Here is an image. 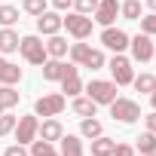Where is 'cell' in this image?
<instances>
[{
	"label": "cell",
	"instance_id": "34",
	"mask_svg": "<svg viewBox=\"0 0 156 156\" xmlns=\"http://www.w3.org/2000/svg\"><path fill=\"white\" fill-rule=\"evenodd\" d=\"M113 156H135V147L132 144H116L113 147Z\"/></svg>",
	"mask_w": 156,
	"mask_h": 156
},
{
	"label": "cell",
	"instance_id": "2",
	"mask_svg": "<svg viewBox=\"0 0 156 156\" xmlns=\"http://www.w3.org/2000/svg\"><path fill=\"white\" fill-rule=\"evenodd\" d=\"M19 52H22V58L28 61V64H43L49 55H46V43L37 37V34H28V37H22L19 40Z\"/></svg>",
	"mask_w": 156,
	"mask_h": 156
},
{
	"label": "cell",
	"instance_id": "23",
	"mask_svg": "<svg viewBox=\"0 0 156 156\" xmlns=\"http://www.w3.org/2000/svg\"><path fill=\"white\" fill-rule=\"evenodd\" d=\"M28 153H31V156H58V150H55L49 141H43V138H34Z\"/></svg>",
	"mask_w": 156,
	"mask_h": 156
},
{
	"label": "cell",
	"instance_id": "17",
	"mask_svg": "<svg viewBox=\"0 0 156 156\" xmlns=\"http://www.w3.org/2000/svg\"><path fill=\"white\" fill-rule=\"evenodd\" d=\"M22 80V67L6 61V58H0V86H16Z\"/></svg>",
	"mask_w": 156,
	"mask_h": 156
},
{
	"label": "cell",
	"instance_id": "36",
	"mask_svg": "<svg viewBox=\"0 0 156 156\" xmlns=\"http://www.w3.org/2000/svg\"><path fill=\"white\" fill-rule=\"evenodd\" d=\"M52 6L55 9H67V6H73V0H52Z\"/></svg>",
	"mask_w": 156,
	"mask_h": 156
},
{
	"label": "cell",
	"instance_id": "15",
	"mask_svg": "<svg viewBox=\"0 0 156 156\" xmlns=\"http://www.w3.org/2000/svg\"><path fill=\"white\" fill-rule=\"evenodd\" d=\"M40 70H43V80H46V83H58L61 76H64V70H67V64H64L61 58H46V61L40 64Z\"/></svg>",
	"mask_w": 156,
	"mask_h": 156
},
{
	"label": "cell",
	"instance_id": "14",
	"mask_svg": "<svg viewBox=\"0 0 156 156\" xmlns=\"http://www.w3.org/2000/svg\"><path fill=\"white\" fill-rule=\"evenodd\" d=\"M61 135H64V129H61V122H58L55 116H46V119L40 122V129H37V138H43V141H49V144H55Z\"/></svg>",
	"mask_w": 156,
	"mask_h": 156
},
{
	"label": "cell",
	"instance_id": "28",
	"mask_svg": "<svg viewBox=\"0 0 156 156\" xmlns=\"http://www.w3.org/2000/svg\"><path fill=\"white\" fill-rule=\"evenodd\" d=\"M16 22H19V9L9 6V3H3V6H0V25H3V28H12Z\"/></svg>",
	"mask_w": 156,
	"mask_h": 156
},
{
	"label": "cell",
	"instance_id": "18",
	"mask_svg": "<svg viewBox=\"0 0 156 156\" xmlns=\"http://www.w3.org/2000/svg\"><path fill=\"white\" fill-rule=\"evenodd\" d=\"M70 107H73V113H76V116H83V119H86V116H95V113H98V104H95V101H92L89 95H86V98H80V95H76Z\"/></svg>",
	"mask_w": 156,
	"mask_h": 156
},
{
	"label": "cell",
	"instance_id": "32",
	"mask_svg": "<svg viewBox=\"0 0 156 156\" xmlns=\"http://www.w3.org/2000/svg\"><path fill=\"white\" fill-rule=\"evenodd\" d=\"M98 6V0H73V9L76 12H83V16H92Z\"/></svg>",
	"mask_w": 156,
	"mask_h": 156
},
{
	"label": "cell",
	"instance_id": "1",
	"mask_svg": "<svg viewBox=\"0 0 156 156\" xmlns=\"http://www.w3.org/2000/svg\"><path fill=\"white\" fill-rule=\"evenodd\" d=\"M70 58H73L76 67H89V70H101V67H104V52H101V49H92V46L83 43V40L70 46Z\"/></svg>",
	"mask_w": 156,
	"mask_h": 156
},
{
	"label": "cell",
	"instance_id": "4",
	"mask_svg": "<svg viewBox=\"0 0 156 156\" xmlns=\"http://www.w3.org/2000/svg\"><path fill=\"white\" fill-rule=\"evenodd\" d=\"M61 28H67L73 40H86L92 34V19L83 12H70V16H61Z\"/></svg>",
	"mask_w": 156,
	"mask_h": 156
},
{
	"label": "cell",
	"instance_id": "8",
	"mask_svg": "<svg viewBox=\"0 0 156 156\" xmlns=\"http://www.w3.org/2000/svg\"><path fill=\"white\" fill-rule=\"evenodd\" d=\"M129 49H132V58L144 64V61L153 58V49L156 46H153V37L150 34H135V37H129Z\"/></svg>",
	"mask_w": 156,
	"mask_h": 156
},
{
	"label": "cell",
	"instance_id": "38",
	"mask_svg": "<svg viewBox=\"0 0 156 156\" xmlns=\"http://www.w3.org/2000/svg\"><path fill=\"white\" fill-rule=\"evenodd\" d=\"M147 6H150V9H153V12H156V0H147Z\"/></svg>",
	"mask_w": 156,
	"mask_h": 156
},
{
	"label": "cell",
	"instance_id": "21",
	"mask_svg": "<svg viewBox=\"0 0 156 156\" xmlns=\"http://www.w3.org/2000/svg\"><path fill=\"white\" fill-rule=\"evenodd\" d=\"M113 147H116V141L107 138V135L92 138V156H113Z\"/></svg>",
	"mask_w": 156,
	"mask_h": 156
},
{
	"label": "cell",
	"instance_id": "10",
	"mask_svg": "<svg viewBox=\"0 0 156 156\" xmlns=\"http://www.w3.org/2000/svg\"><path fill=\"white\" fill-rule=\"evenodd\" d=\"M92 16H95L92 22H98L101 28H110L116 22V16H119V0H98V6H95Z\"/></svg>",
	"mask_w": 156,
	"mask_h": 156
},
{
	"label": "cell",
	"instance_id": "31",
	"mask_svg": "<svg viewBox=\"0 0 156 156\" xmlns=\"http://www.w3.org/2000/svg\"><path fill=\"white\" fill-rule=\"evenodd\" d=\"M138 22H141V34H150V37H156V12H150V16L138 19Z\"/></svg>",
	"mask_w": 156,
	"mask_h": 156
},
{
	"label": "cell",
	"instance_id": "20",
	"mask_svg": "<svg viewBox=\"0 0 156 156\" xmlns=\"http://www.w3.org/2000/svg\"><path fill=\"white\" fill-rule=\"evenodd\" d=\"M46 55H49V58H64V55H67V40L58 37V34H52V37L46 40Z\"/></svg>",
	"mask_w": 156,
	"mask_h": 156
},
{
	"label": "cell",
	"instance_id": "13",
	"mask_svg": "<svg viewBox=\"0 0 156 156\" xmlns=\"http://www.w3.org/2000/svg\"><path fill=\"white\" fill-rule=\"evenodd\" d=\"M37 31L46 34V37L58 34V31H61V16H58V12H49V9L40 12V16H37Z\"/></svg>",
	"mask_w": 156,
	"mask_h": 156
},
{
	"label": "cell",
	"instance_id": "37",
	"mask_svg": "<svg viewBox=\"0 0 156 156\" xmlns=\"http://www.w3.org/2000/svg\"><path fill=\"white\" fill-rule=\"evenodd\" d=\"M150 104H153V110H156V86H153V92H150Z\"/></svg>",
	"mask_w": 156,
	"mask_h": 156
},
{
	"label": "cell",
	"instance_id": "12",
	"mask_svg": "<svg viewBox=\"0 0 156 156\" xmlns=\"http://www.w3.org/2000/svg\"><path fill=\"white\" fill-rule=\"evenodd\" d=\"M61 92H64V98L70 95V98H76L83 92V83H80V73H76V64H67V70H64V76H61Z\"/></svg>",
	"mask_w": 156,
	"mask_h": 156
},
{
	"label": "cell",
	"instance_id": "19",
	"mask_svg": "<svg viewBox=\"0 0 156 156\" xmlns=\"http://www.w3.org/2000/svg\"><path fill=\"white\" fill-rule=\"evenodd\" d=\"M19 34L12 31V28H3V31H0V52H3V55H9V52H19Z\"/></svg>",
	"mask_w": 156,
	"mask_h": 156
},
{
	"label": "cell",
	"instance_id": "22",
	"mask_svg": "<svg viewBox=\"0 0 156 156\" xmlns=\"http://www.w3.org/2000/svg\"><path fill=\"white\" fill-rule=\"evenodd\" d=\"M80 135L92 141V138H98V135H104V129H101V122H98L95 116H86V119L80 122Z\"/></svg>",
	"mask_w": 156,
	"mask_h": 156
},
{
	"label": "cell",
	"instance_id": "11",
	"mask_svg": "<svg viewBox=\"0 0 156 156\" xmlns=\"http://www.w3.org/2000/svg\"><path fill=\"white\" fill-rule=\"evenodd\" d=\"M37 129H40V119H37V113H31V116H22L12 132H16V141L19 144H31L37 138Z\"/></svg>",
	"mask_w": 156,
	"mask_h": 156
},
{
	"label": "cell",
	"instance_id": "26",
	"mask_svg": "<svg viewBox=\"0 0 156 156\" xmlns=\"http://www.w3.org/2000/svg\"><path fill=\"white\" fill-rule=\"evenodd\" d=\"M19 104V92L12 89V86H0V107L3 110H12Z\"/></svg>",
	"mask_w": 156,
	"mask_h": 156
},
{
	"label": "cell",
	"instance_id": "30",
	"mask_svg": "<svg viewBox=\"0 0 156 156\" xmlns=\"http://www.w3.org/2000/svg\"><path fill=\"white\" fill-rule=\"evenodd\" d=\"M22 9L28 16H40V12H46V0H22Z\"/></svg>",
	"mask_w": 156,
	"mask_h": 156
},
{
	"label": "cell",
	"instance_id": "27",
	"mask_svg": "<svg viewBox=\"0 0 156 156\" xmlns=\"http://www.w3.org/2000/svg\"><path fill=\"white\" fill-rule=\"evenodd\" d=\"M132 86L138 89V92H153V86H156V76L153 73H141V76H135V80H132Z\"/></svg>",
	"mask_w": 156,
	"mask_h": 156
},
{
	"label": "cell",
	"instance_id": "33",
	"mask_svg": "<svg viewBox=\"0 0 156 156\" xmlns=\"http://www.w3.org/2000/svg\"><path fill=\"white\" fill-rule=\"evenodd\" d=\"M3 156H31V153L25 150V144H12V147L3 150Z\"/></svg>",
	"mask_w": 156,
	"mask_h": 156
},
{
	"label": "cell",
	"instance_id": "25",
	"mask_svg": "<svg viewBox=\"0 0 156 156\" xmlns=\"http://www.w3.org/2000/svg\"><path fill=\"white\" fill-rule=\"evenodd\" d=\"M135 153H141V156H147V153H156V135H153V132H144V135L138 138V147H135Z\"/></svg>",
	"mask_w": 156,
	"mask_h": 156
},
{
	"label": "cell",
	"instance_id": "35",
	"mask_svg": "<svg viewBox=\"0 0 156 156\" xmlns=\"http://www.w3.org/2000/svg\"><path fill=\"white\" fill-rule=\"evenodd\" d=\"M144 122H147V132H153V135H156V110H153V113H147V116H144Z\"/></svg>",
	"mask_w": 156,
	"mask_h": 156
},
{
	"label": "cell",
	"instance_id": "16",
	"mask_svg": "<svg viewBox=\"0 0 156 156\" xmlns=\"http://www.w3.org/2000/svg\"><path fill=\"white\" fill-rule=\"evenodd\" d=\"M58 156H83V138L61 135L58 138Z\"/></svg>",
	"mask_w": 156,
	"mask_h": 156
},
{
	"label": "cell",
	"instance_id": "9",
	"mask_svg": "<svg viewBox=\"0 0 156 156\" xmlns=\"http://www.w3.org/2000/svg\"><path fill=\"white\" fill-rule=\"evenodd\" d=\"M101 46H107L110 52H126L129 49V34L122 31V28H104L101 31Z\"/></svg>",
	"mask_w": 156,
	"mask_h": 156
},
{
	"label": "cell",
	"instance_id": "39",
	"mask_svg": "<svg viewBox=\"0 0 156 156\" xmlns=\"http://www.w3.org/2000/svg\"><path fill=\"white\" fill-rule=\"evenodd\" d=\"M147 156H156V153H147Z\"/></svg>",
	"mask_w": 156,
	"mask_h": 156
},
{
	"label": "cell",
	"instance_id": "3",
	"mask_svg": "<svg viewBox=\"0 0 156 156\" xmlns=\"http://www.w3.org/2000/svg\"><path fill=\"white\" fill-rule=\"evenodd\" d=\"M110 116L116 119V122H126V126H132V122H138L141 119V107H138V101H132V98H113L110 104Z\"/></svg>",
	"mask_w": 156,
	"mask_h": 156
},
{
	"label": "cell",
	"instance_id": "24",
	"mask_svg": "<svg viewBox=\"0 0 156 156\" xmlns=\"http://www.w3.org/2000/svg\"><path fill=\"white\" fill-rule=\"evenodd\" d=\"M119 12L126 22H138L141 19V0H126V3H119Z\"/></svg>",
	"mask_w": 156,
	"mask_h": 156
},
{
	"label": "cell",
	"instance_id": "5",
	"mask_svg": "<svg viewBox=\"0 0 156 156\" xmlns=\"http://www.w3.org/2000/svg\"><path fill=\"white\" fill-rule=\"evenodd\" d=\"M110 76H113V83L116 86H129L132 80H135V70H132V61L122 55V52H113V58H110Z\"/></svg>",
	"mask_w": 156,
	"mask_h": 156
},
{
	"label": "cell",
	"instance_id": "41",
	"mask_svg": "<svg viewBox=\"0 0 156 156\" xmlns=\"http://www.w3.org/2000/svg\"><path fill=\"white\" fill-rule=\"evenodd\" d=\"M0 113H3V107H0Z\"/></svg>",
	"mask_w": 156,
	"mask_h": 156
},
{
	"label": "cell",
	"instance_id": "29",
	"mask_svg": "<svg viewBox=\"0 0 156 156\" xmlns=\"http://www.w3.org/2000/svg\"><path fill=\"white\" fill-rule=\"evenodd\" d=\"M16 122H19V116H12V113H0V138H3V135H9L12 129H16Z\"/></svg>",
	"mask_w": 156,
	"mask_h": 156
},
{
	"label": "cell",
	"instance_id": "40",
	"mask_svg": "<svg viewBox=\"0 0 156 156\" xmlns=\"http://www.w3.org/2000/svg\"><path fill=\"white\" fill-rule=\"evenodd\" d=\"M153 58H156V49H153Z\"/></svg>",
	"mask_w": 156,
	"mask_h": 156
},
{
	"label": "cell",
	"instance_id": "7",
	"mask_svg": "<svg viewBox=\"0 0 156 156\" xmlns=\"http://www.w3.org/2000/svg\"><path fill=\"white\" fill-rule=\"evenodd\" d=\"M64 104H67V98H64L61 92H55V95H43V98L34 101V113H37V116H58V113L64 110Z\"/></svg>",
	"mask_w": 156,
	"mask_h": 156
},
{
	"label": "cell",
	"instance_id": "6",
	"mask_svg": "<svg viewBox=\"0 0 156 156\" xmlns=\"http://www.w3.org/2000/svg\"><path fill=\"white\" fill-rule=\"evenodd\" d=\"M86 95H89L95 104H110V101L116 98V83H113V80H89Z\"/></svg>",
	"mask_w": 156,
	"mask_h": 156
}]
</instances>
